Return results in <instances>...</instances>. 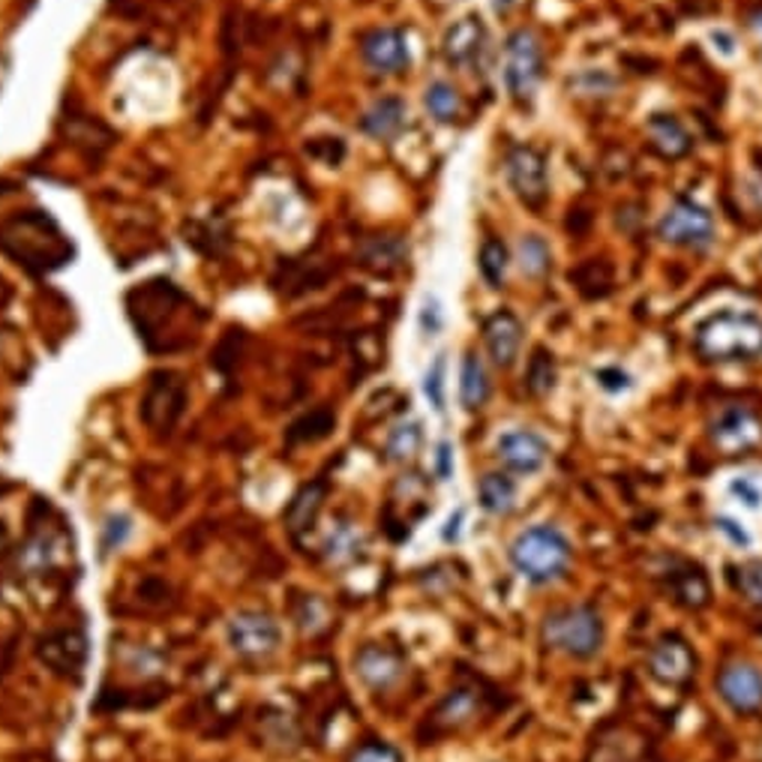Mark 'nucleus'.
I'll use <instances>...</instances> for the list:
<instances>
[{
    "instance_id": "nucleus-1",
    "label": "nucleus",
    "mask_w": 762,
    "mask_h": 762,
    "mask_svg": "<svg viewBox=\"0 0 762 762\" xmlns=\"http://www.w3.org/2000/svg\"><path fill=\"white\" fill-rule=\"evenodd\" d=\"M697 355L711 364H744L762 355V319L753 313H718L693 334Z\"/></svg>"
},
{
    "instance_id": "nucleus-2",
    "label": "nucleus",
    "mask_w": 762,
    "mask_h": 762,
    "mask_svg": "<svg viewBox=\"0 0 762 762\" xmlns=\"http://www.w3.org/2000/svg\"><path fill=\"white\" fill-rule=\"evenodd\" d=\"M574 550L559 529L534 525L511 543V562L529 583H555L571 567Z\"/></svg>"
},
{
    "instance_id": "nucleus-3",
    "label": "nucleus",
    "mask_w": 762,
    "mask_h": 762,
    "mask_svg": "<svg viewBox=\"0 0 762 762\" xmlns=\"http://www.w3.org/2000/svg\"><path fill=\"white\" fill-rule=\"evenodd\" d=\"M604 618L595 606H564L543 618V646L571 655V658H595L604 648Z\"/></svg>"
},
{
    "instance_id": "nucleus-4",
    "label": "nucleus",
    "mask_w": 762,
    "mask_h": 762,
    "mask_svg": "<svg viewBox=\"0 0 762 762\" xmlns=\"http://www.w3.org/2000/svg\"><path fill=\"white\" fill-rule=\"evenodd\" d=\"M543 70L541 40L532 31H516L504 49V82L516 103H532Z\"/></svg>"
},
{
    "instance_id": "nucleus-5",
    "label": "nucleus",
    "mask_w": 762,
    "mask_h": 762,
    "mask_svg": "<svg viewBox=\"0 0 762 762\" xmlns=\"http://www.w3.org/2000/svg\"><path fill=\"white\" fill-rule=\"evenodd\" d=\"M660 241L685 250H709L714 241V220L702 205L693 199H676L658 222Z\"/></svg>"
},
{
    "instance_id": "nucleus-6",
    "label": "nucleus",
    "mask_w": 762,
    "mask_h": 762,
    "mask_svg": "<svg viewBox=\"0 0 762 762\" xmlns=\"http://www.w3.org/2000/svg\"><path fill=\"white\" fill-rule=\"evenodd\" d=\"M508 180L522 205L541 210L546 201V157L532 145H516L508 154Z\"/></svg>"
},
{
    "instance_id": "nucleus-7",
    "label": "nucleus",
    "mask_w": 762,
    "mask_h": 762,
    "mask_svg": "<svg viewBox=\"0 0 762 762\" xmlns=\"http://www.w3.org/2000/svg\"><path fill=\"white\" fill-rule=\"evenodd\" d=\"M229 646L241 658H268L280 646V625L268 613L243 609L229 622Z\"/></svg>"
},
{
    "instance_id": "nucleus-8",
    "label": "nucleus",
    "mask_w": 762,
    "mask_h": 762,
    "mask_svg": "<svg viewBox=\"0 0 762 762\" xmlns=\"http://www.w3.org/2000/svg\"><path fill=\"white\" fill-rule=\"evenodd\" d=\"M711 445L723 453H744L762 445V420L748 406L723 408L711 424Z\"/></svg>"
},
{
    "instance_id": "nucleus-9",
    "label": "nucleus",
    "mask_w": 762,
    "mask_h": 762,
    "mask_svg": "<svg viewBox=\"0 0 762 762\" xmlns=\"http://www.w3.org/2000/svg\"><path fill=\"white\" fill-rule=\"evenodd\" d=\"M184 406H187L184 378L175 376V373H157L150 378L147 397L142 403V418H145L147 427L171 429L184 415Z\"/></svg>"
},
{
    "instance_id": "nucleus-10",
    "label": "nucleus",
    "mask_w": 762,
    "mask_h": 762,
    "mask_svg": "<svg viewBox=\"0 0 762 762\" xmlns=\"http://www.w3.org/2000/svg\"><path fill=\"white\" fill-rule=\"evenodd\" d=\"M718 693L735 714L762 709V672L753 664H727L718 676Z\"/></svg>"
},
{
    "instance_id": "nucleus-11",
    "label": "nucleus",
    "mask_w": 762,
    "mask_h": 762,
    "mask_svg": "<svg viewBox=\"0 0 762 762\" xmlns=\"http://www.w3.org/2000/svg\"><path fill=\"white\" fill-rule=\"evenodd\" d=\"M495 453H499L504 469L513 471V474H534L550 460V445L532 429H511L499 439Z\"/></svg>"
},
{
    "instance_id": "nucleus-12",
    "label": "nucleus",
    "mask_w": 762,
    "mask_h": 762,
    "mask_svg": "<svg viewBox=\"0 0 762 762\" xmlns=\"http://www.w3.org/2000/svg\"><path fill=\"white\" fill-rule=\"evenodd\" d=\"M693 667H697V658L681 637H660L648 651V672L660 685L679 688L693 676Z\"/></svg>"
},
{
    "instance_id": "nucleus-13",
    "label": "nucleus",
    "mask_w": 762,
    "mask_h": 762,
    "mask_svg": "<svg viewBox=\"0 0 762 762\" xmlns=\"http://www.w3.org/2000/svg\"><path fill=\"white\" fill-rule=\"evenodd\" d=\"M355 672L366 688L390 690L406 676V660L387 646H364L355 655Z\"/></svg>"
},
{
    "instance_id": "nucleus-14",
    "label": "nucleus",
    "mask_w": 762,
    "mask_h": 762,
    "mask_svg": "<svg viewBox=\"0 0 762 762\" xmlns=\"http://www.w3.org/2000/svg\"><path fill=\"white\" fill-rule=\"evenodd\" d=\"M361 54H364L366 66L376 73H399L403 66H408L406 36L394 28H378V31L366 33L361 42Z\"/></svg>"
},
{
    "instance_id": "nucleus-15",
    "label": "nucleus",
    "mask_w": 762,
    "mask_h": 762,
    "mask_svg": "<svg viewBox=\"0 0 762 762\" xmlns=\"http://www.w3.org/2000/svg\"><path fill=\"white\" fill-rule=\"evenodd\" d=\"M483 340H487V348H490L492 364L508 369V366H513L516 355H520V345H522L520 319H516L513 313H508V310L492 313L490 319H487V324H483Z\"/></svg>"
},
{
    "instance_id": "nucleus-16",
    "label": "nucleus",
    "mask_w": 762,
    "mask_h": 762,
    "mask_svg": "<svg viewBox=\"0 0 762 762\" xmlns=\"http://www.w3.org/2000/svg\"><path fill=\"white\" fill-rule=\"evenodd\" d=\"M483 40H487V31H483L481 15H466L445 33L441 52L453 66H469L481 54Z\"/></svg>"
},
{
    "instance_id": "nucleus-17",
    "label": "nucleus",
    "mask_w": 762,
    "mask_h": 762,
    "mask_svg": "<svg viewBox=\"0 0 762 762\" xmlns=\"http://www.w3.org/2000/svg\"><path fill=\"white\" fill-rule=\"evenodd\" d=\"M324 499H327V483L324 481H313L298 490V495L289 502V511H285V525L294 537H301L313 529L324 508Z\"/></svg>"
},
{
    "instance_id": "nucleus-18",
    "label": "nucleus",
    "mask_w": 762,
    "mask_h": 762,
    "mask_svg": "<svg viewBox=\"0 0 762 762\" xmlns=\"http://www.w3.org/2000/svg\"><path fill=\"white\" fill-rule=\"evenodd\" d=\"M481 711V693L474 688H453L439 702V709L432 711V723L439 730H460L469 721H474V714Z\"/></svg>"
},
{
    "instance_id": "nucleus-19",
    "label": "nucleus",
    "mask_w": 762,
    "mask_h": 762,
    "mask_svg": "<svg viewBox=\"0 0 762 762\" xmlns=\"http://www.w3.org/2000/svg\"><path fill=\"white\" fill-rule=\"evenodd\" d=\"M646 136L651 142V147L658 150L664 159H681L685 154H690V142L688 129L676 121L672 115H655L646 124Z\"/></svg>"
},
{
    "instance_id": "nucleus-20",
    "label": "nucleus",
    "mask_w": 762,
    "mask_h": 762,
    "mask_svg": "<svg viewBox=\"0 0 762 762\" xmlns=\"http://www.w3.org/2000/svg\"><path fill=\"white\" fill-rule=\"evenodd\" d=\"M361 124H364V129L369 136L387 142V138H394L399 129L406 126V105H403V100H397V96H385V100H378V103L366 112Z\"/></svg>"
},
{
    "instance_id": "nucleus-21",
    "label": "nucleus",
    "mask_w": 762,
    "mask_h": 762,
    "mask_svg": "<svg viewBox=\"0 0 762 762\" xmlns=\"http://www.w3.org/2000/svg\"><path fill=\"white\" fill-rule=\"evenodd\" d=\"M460 399L469 411H478L490 399V376H487V366H483V361L474 352L462 357Z\"/></svg>"
},
{
    "instance_id": "nucleus-22",
    "label": "nucleus",
    "mask_w": 762,
    "mask_h": 762,
    "mask_svg": "<svg viewBox=\"0 0 762 762\" xmlns=\"http://www.w3.org/2000/svg\"><path fill=\"white\" fill-rule=\"evenodd\" d=\"M478 499H481L483 511L495 513V516H504V513L513 511L516 504V487L508 474L502 471H490L483 474L481 483H478Z\"/></svg>"
},
{
    "instance_id": "nucleus-23",
    "label": "nucleus",
    "mask_w": 762,
    "mask_h": 762,
    "mask_svg": "<svg viewBox=\"0 0 762 762\" xmlns=\"http://www.w3.org/2000/svg\"><path fill=\"white\" fill-rule=\"evenodd\" d=\"M408 255V247L399 238H373L366 243L364 252H361V261H364L369 271L387 273L403 268V261Z\"/></svg>"
},
{
    "instance_id": "nucleus-24",
    "label": "nucleus",
    "mask_w": 762,
    "mask_h": 762,
    "mask_svg": "<svg viewBox=\"0 0 762 762\" xmlns=\"http://www.w3.org/2000/svg\"><path fill=\"white\" fill-rule=\"evenodd\" d=\"M672 595L688 609H702L711 597L709 580H706L700 567H685L679 574H672Z\"/></svg>"
},
{
    "instance_id": "nucleus-25",
    "label": "nucleus",
    "mask_w": 762,
    "mask_h": 762,
    "mask_svg": "<svg viewBox=\"0 0 762 762\" xmlns=\"http://www.w3.org/2000/svg\"><path fill=\"white\" fill-rule=\"evenodd\" d=\"M361 546H364V537H361V532H357L355 525H352V522H340L334 532L327 534L322 550L324 559L331 564H348L355 562Z\"/></svg>"
},
{
    "instance_id": "nucleus-26",
    "label": "nucleus",
    "mask_w": 762,
    "mask_h": 762,
    "mask_svg": "<svg viewBox=\"0 0 762 762\" xmlns=\"http://www.w3.org/2000/svg\"><path fill=\"white\" fill-rule=\"evenodd\" d=\"M420 445H424V429H420L418 420L399 424L397 429H390V436H387L385 441L387 460L411 462L420 453Z\"/></svg>"
},
{
    "instance_id": "nucleus-27",
    "label": "nucleus",
    "mask_w": 762,
    "mask_h": 762,
    "mask_svg": "<svg viewBox=\"0 0 762 762\" xmlns=\"http://www.w3.org/2000/svg\"><path fill=\"white\" fill-rule=\"evenodd\" d=\"M508 247H504L502 238H487L481 243V252H478V268H481V276L487 280L490 289H502L504 273H508Z\"/></svg>"
},
{
    "instance_id": "nucleus-28",
    "label": "nucleus",
    "mask_w": 762,
    "mask_h": 762,
    "mask_svg": "<svg viewBox=\"0 0 762 762\" xmlns=\"http://www.w3.org/2000/svg\"><path fill=\"white\" fill-rule=\"evenodd\" d=\"M525 387L532 397H546L555 387V361L546 348H534L529 369H525Z\"/></svg>"
},
{
    "instance_id": "nucleus-29",
    "label": "nucleus",
    "mask_w": 762,
    "mask_h": 762,
    "mask_svg": "<svg viewBox=\"0 0 762 762\" xmlns=\"http://www.w3.org/2000/svg\"><path fill=\"white\" fill-rule=\"evenodd\" d=\"M427 108L429 115L436 117L439 124H453L460 117V94L450 87L448 82H432L427 87Z\"/></svg>"
},
{
    "instance_id": "nucleus-30",
    "label": "nucleus",
    "mask_w": 762,
    "mask_h": 762,
    "mask_svg": "<svg viewBox=\"0 0 762 762\" xmlns=\"http://www.w3.org/2000/svg\"><path fill=\"white\" fill-rule=\"evenodd\" d=\"M516 261H520L522 273H529V276H541V273L550 271L553 252H550V247H546L543 238L529 234V238H522L520 247H516Z\"/></svg>"
},
{
    "instance_id": "nucleus-31",
    "label": "nucleus",
    "mask_w": 762,
    "mask_h": 762,
    "mask_svg": "<svg viewBox=\"0 0 762 762\" xmlns=\"http://www.w3.org/2000/svg\"><path fill=\"white\" fill-rule=\"evenodd\" d=\"M336 418L334 411H327V408H315L313 415H306L303 420H298L292 429H289V439L292 441H315V439H324L331 429H334Z\"/></svg>"
},
{
    "instance_id": "nucleus-32",
    "label": "nucleus",
    "mask_w": 762,
    "mask_h": 762,
    "mask_svg": "<svg viewBox=\"0 0 762 762\" xmlns=\"http://www.w3.org/2000/svg\"><path fill=\"white\" fill-rule=\"evenodd\" d=\"M445 355H439L436 361H432V366L427 369V376H424V394H427L429 406L436 408V411H445Z\"/></svg>"
},
{
    "instance_id": "nucleus-33",
    "label": "nucleus",
    "mask_w": 762,
    "mask_h": 762,
    "mask_svg": "<svg viewBox=\"0 0 762 762\" xmlns=\"http://www.w3.org/2000/svg\"><path fill=\"white\" fill-rule=\"evenodd\" d=\"M739 592L748 604L762 609V562H748L739 567Z\"/></svg>"
},
{
    "instance_id": "nucleus-34",
    "label": "nucleus",
    "mask_w": 762,
    "mask_h": 762,
    "mask_svg": "<svg viewBox=\"0 0 762 762\" xmlns=\"http://www.w3.org/2000/svg\"><path fill=\"white\" fill-rule=\"evenodd\" d=\"M345 762H403V756H399L397 748L385 742H364L348 753Z\"/></svg>"
},
{
    "instance_id": "nucleus-35",
    "label": "nucleus",
    "mask_w": 762,
    "mask_h": 762,
    "mask_svg": "<svg viewBox=\"0 0 762 762\" xmlns=\"http://www.w3.org/2000/svg\"><path fill=\"white\" fill-rule=\"evenodd\" d=\"M129 537V516H108L103 525V550L112 553Z\"/></svg>"
},
{
    "instance_id": "nucleus-36",
    "label": "nucleus",
    "mask_w": 762,
    "mask_h": 762,
    "mask_svg": "<svg viewBox=\"0 0 762 762\" xmlns=\"http://www.w3.org/2000/svg\"><path fill=\"white\" fill-rule=\"evenodd\" d=\"M439 327H441L439 301H436V298H427V301H424V310H420V331L432 336V334H439Z\"/></svg>"
},
{
    "instance_id": "nucleus-37",
    "label": "nucleus",
    "mask_w": 762,
    "mask_h": 762,
    "mask_svg": "<svg viewBox=\"0 0 762 762\" xmlns=\"http://www.w3.org/2000/svg\"><path fill=\"white\" fill-rule=\"evenodd\" d=\"M730 490H732V495H739V499H744V504H748V508H760V490H756V487H753L751 481H744V478H742V481L732 483Z\"/></svg>"
},
{
    "instance_id": "nucleus-38",
    "label": "nucleus",
    "mask_w": 762,
    "mask_h": 762,
    "mask_svg": "<svg viewBox=\"0 0 762 762\" xmlns=\"http://www.w3.org/2000/svg\"><path fill=\"white\" fill-rule=\"evenodd\" d=\"M436 462H439V478H441V481H448L450 471H453V466H450V445H448V441H441V445H439Z\"/></svg>"
},
{
    "instance_id": "nucleus-39",
    "label": "nucleus",
    "mask_w": 762,
    "mask_h": 762,
    "mask_svg": "<svg viewBox=\"0 0 762 762\" xmlns=\"http://www.w3.org/2000/svg\"><path fill=\"white\" fill-rule=\"evenodd\" d=\"M714 525H718V529H721L723 534H730V537H732V541H735V543H748V534H744L742 529H735V522L727 520V516H721V520L714 522Z\"/></svg>"
},
{
    "instance_id": "nucleus-40",
    "label": "nucleus",
    "mask_w": 762,
    "mask_h": 762,
    "mask_svg": "<svg viewBox=\"0 0 762 762\" xmlns=\"http://www.w3.org/2000/svg\"><path fill=\"white\" fill-rule=\"evenodd\" d=\"M7 546H10V532H7V525L0 522V553H3Z\"/></svg>"
},
{
    "instance_id": "nucleus-41",
    "label": "nucleus",
    "mask_w": 762,
    "mask_h": 762,
    "mask_svg": "<svg viewBox=\"0 0 762 762\" xmlns=\"http://www.w3.org/2000/svg\"><path fill=\"white\" fill-rule=\"evenodd\" d=\"M513 3H516V0H492V7H495L499 12H508Z\"/></svg>"
},
{
    "instance_id": "nucleus-42",
    "label": "nucleus",
    "mask_w": 762,
    "mask_h": 762,
    "mask_svg": "<svg viewBox=\"0 0 762 762\" xmlns=\"http://www.w3.org/2000/svg\"><path fill=\"white\" fill-rule=\"evenodd\" d=\"M751 28L762 36V10H760V12H753V15H751Z\"/></svg>"
},
{
    "instance_id": "nucleus-43",
    "label": "nucleus",
    "mask_w": 762,
    "mask_h": 762,
    "mask_svg": "<svg viewBox=\"0 0 762 762\" xmlns=\"http://www.w3.org/2000/svg\"><path fill=\"white\" fill-rule=\"evenodd\" d=\"M439 3H450V0H439Z\"/></svg>"
}]
</instances>
